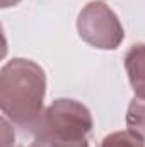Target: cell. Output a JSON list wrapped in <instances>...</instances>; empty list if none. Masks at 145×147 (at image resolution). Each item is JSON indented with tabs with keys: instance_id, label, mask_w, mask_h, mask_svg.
<instances>
[{
	"instance_id": "6da1fadb",
	"label": "cell",
	"mask_w": 145,
	"mask_h": 147,
	"mask_svg": "<svg viewBox=\"0 0 145 147\" xmlns=\"http://www.w3.org/2000/svg\"><path fill=\"white\" fill-rule=\"evenodd\" d=\"M46 94V75L36 62L14 58L0 72V108L19 128L34 132L41 116Z\"/></svg>"
},
{
	"instance_id": "7a4b0ae2",
	"label": "cell",
	"mask_w": 145,
	"mask_h": 147,
	"mask_svg": "<svg viewBox=\"0 0 145 147\" xmlns=\"http://www.w3.org/2000/svg\"><path fill=\"white\" fill-rule=\"evenodd\" d=\"M77 31L87 45L99 50H116L125 39L118 16L103 0L87 3L77 17Z\"/></svg>"
},
{
	"instance_id": "3957f363",
	"label": "cell",
	"mask_w": 145,
	"mask_h": 147,
	"mask_svg": "<svg viewBox=\"0 0 145 147\" xmlns=\"http://www.w3.org/2000/svg\"><path fill=\"white\" fill-rule=\"evenodd\" d=\"M94 127L92 115L82 103L75 99H56L43 113L34 134L46 132L62 137L87 139Z\"/></svg>"
},
{
	"instance_id": "277c9868",
	"label": "cell",
	"mask_w": 145,
	"mask_h": 147,
	"mask_svg": "<svg viewBox=\"0 0 145 147\" xmlns=\"http://www.w3.org/2000/svg\"><path fill=\"white\" fill-rule=\"evenodd\" d=\"M125 69L135 96L145 99V43H137L126 51Z\"/></svg>"
},
{
	"instance_id": "5b68a950",
	"label": "cell",
	"mask_w": 145,
	"mask_h": 147,
	"mask_svg": "<svg viewBox=\"0 0 145 147\" xmlns=\"http://www.w3.org/2000/svg\"><path fill=\"white\" fill-rule=\"evenodd\" d=\"M34 142L31 147H89L87 139H72V137H62L55 134L39 132L34 134Z\"/></svg>"
},
{
	"instance_id": "8992f818",
	"label": "cell",
	"mask_w": 145,
	"mask_h": 147,
	"mask_svg": "<svg viewBox=\"0 0 145 147\" xmlns=\"http://www.w3.org/2000/svg\"><path fill=\"white\" fill-rule=\"evenodd\" d=\"M99 147H145L144 137L135 134L133 130H119L106 135Z\"/></svg>"
},
{
	"instance_id": "52a82bcc",
	"label": "cell",
	"mask_w": 145,
	"mask_h": 147,
	"mask_svg": "<svg viewBox=\"0 0 145 147\" xmlns=\"http://www.w3.org/2000/svg\"><path fill=\"white\" fill-rule=\"evenodd\" d=\"M126 127L145 139V99L133 98L126 111Z\"/></svg>"
},
{
	"instance_id": "ba28073f",
	"label": "cell",
	"mask_w": 145,
	"mask_h": 147,
	"mask_svg": "<svg viewBox=\"0 0 145 147\" xmlns=\"http://www.w3.org/2000/svg\"><path fill=\"white\" fill-rule=\"evenodd\" d=\"M21 0H2V7L3 9H7V7H12V5H15V3H19Z\"/></svg>"
}]
</instances>
